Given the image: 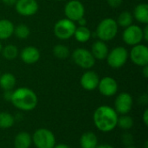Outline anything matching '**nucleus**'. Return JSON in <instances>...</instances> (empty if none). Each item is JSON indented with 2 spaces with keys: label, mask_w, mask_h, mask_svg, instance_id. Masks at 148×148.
Segmentation results:
<instances>
[{
  "label": "nucleus",
  "mask_w": 148,
  "mask_h": 148,
  "mask_svg": "<svg viewBox=\"0 0 148 148\" xmlns=\"http://www.w3.org/2000/svg\"><path fill=\"white\" fill-rule=\"evenodd\" d=\"M31 137L32 144L36 148H53L56 144V139L54 133L45 127L37 128Z\"/></svg>",
  "instance_id": "4"
},
{
  "label": "nucleus",
  "mask_w": 148,
  "mask_h": 148,
  "mask_svg": "<svg viewBox=\"0 0 148 148\" xmlns=\"http://www.w3.org/2000/svg\"><path fill=\"white\" fill-rule=\"evenodd\" d=\"M65 17L76 23L85 15V7L79 0H69L64 6Z\"/></svg>",
  "instance_id": "9"
},
{
  "label": "nucleus",
  "mask_w": 148,
  "mask_h": 148,
  "mask_svg": "<svg viewBox=\"0 0 148 148\" xmlns=\"http://www.w3.org/2000/svg\"><path fill=\"white\" fill-rule=\"evenodd\" d=\"M1 2L7 6H14L16 3V0H1Z\"/></svg>",
  "instance_id": "34"
},
{
  "label": "nucleus",
  "mask_w": 148,
  "mask_h": 148,
  "mask_svg": "<svg viewBox=\"0 0 148 148\" xmlns=\"http://www.w3.org/2000/svg\"><path fill=\"white\" fill-rule=\"evenodd\" d=\"M21 61L28 65H32L36 63L41 57V53L39 49L35 46H26L20 52L18 56Z\"/></svg>",
  "instance_id": "15"
},
{
  "label": "nucleus",
  "mask_w": 148,
  "mask_h": 148,
  "mask_svg": "<svg viewBox=\"0 0 148 148\" xmlns=\"http://www.w3.org/2000/svg\"><path fill=\"white\" fill-rule=\"evenodd\" d=\"M10 102L20 111L30 112L37 107L38 97L31 88L21 87L13 90Z\"/></svg>",
  "instance_id": "2"
},
{
  "label": "nucleus",
  "mask_w": 148,
  "mask_h": 148,
  "mask_svg": "<svg viewBox=\"0 0 148 148\" xmlns=\"http://www.w3.org/2000/svg\"><path fill=\"white\" fill-rule=\"evenodd\" d=\"M14 6L16 11L22 16H32L39 10L36 0H16Z\"/></svg>",
  "instance_id": "13"
},
{
  "label": "nucleus",
  "mask_w": 148,
  "mask_h": 148,
  "mask_svg": "<svg viewBox=\"0 0 148 148\" xmlns=\"http://www.w3.org/2000/svg\"><path fill=\"white\" fill-rule=\"evenodd\" d=\"M16 85V78L11 73H3L0 75V88L3 91L14 90Z\"/></svg>",
  "instance_id": "21"
},
{
  "label": "nucleus",
  "mask_w": 148,
  "mask_h": 148,
  "mask_svg": "<svg viewBox=\"0 0 148 148\" xmlns=\"http://www.w3.org/2000/svg\"><path fill=\"white\" fill-rule=\"evenodd\" d=\"M128 59V50L123 46H117L109 50L106 58L108 65L114 69L122 68L127 62Z\"/></svg>",
  "instance_id": "5"
},
{
  "label": "nucleus",
  "mask_w": 148,
  "mask_h": 148,
  "mask_svg": "<svg viewBox=\"0 0 148 148\" xmlns=\"http://www.w3.org/2000/svg\"><path fill=\"white\" fill-rule=\"evenodd\" d=\"M100 82L99 75L91 69L86 70L80 78V84L86 91H94L97 89Z\"/></svg>",
  "instance_id": "14"
},
{
  "label": "nucleus",
  "mask_w": 148,
  "mask_h": 148,
  "mask_svg": "<svg viewBox=\"0 0 148 148\" xmlns=\"http://www.w3.org/2000/svg\"><path fill=\"white\" fill-rule=\"evenodd\" d=\"M133 140H134V138L132 136L131 134L127 133V131L126 133L123 134V136H122V141L123 143L128 147V146H132V143H133Z\"/></svg>",
  "instance_id": "29"
},
{
  "label": "nucleus",
  "mask_w": 148,
  "mask_h": 148,
  "mask_svg": "<svg viewBox=\"0 0 148 148\" xmlns=\"http://www.w3.org/2000/svg\"><path fill=\"white\" fill-rule=\"evenodd\" d=\"M126 148H137V147H135L134 146H128V147H127Z\"/></svg>",
  "instance_id": "40"
},
{
  "label": "nucleus",
  "mask_w": 148,
  "mask_h": 148,
  "mask_svg": "<svg viewBox=\"0 0 148 148\" xmlns=\"http://www.w3.org/2000/svg\"><path fill=\"white\" fill-rule=\"evenodd\" d=\"M129 59L132 62L139 67H144L148 65V48L147 45L140 43L132 46L130 51H128Z\"/></svg>",
  "instance_id": "10"
},
{
  "label": "nucleus",
  "mask_w": 148,
  "mask_h": 148,
  "mask_svg": "<svg viewBox=\"0 0 148 148\" xmlns=\"http://www.w3.org/2000/svg\"><path fill=\"white\" fill-rule=\"evenodd\" d=\"M142 121H143V123L145 124L146 127L148 126V109L146 108L142 114Z\"/></svg>",
  "instance_id": "32"
},
{
  "label": "nucleus",
  "mask_w": 148,
  "mask_h": 148,
  "mask_svg": "<svg viewBox=\"0 0 148 148\" xmlns=\"http://www.w3.org/2000/svg\"><path fill=\"white\" fill-rule=\"evenodd\" d=\"M76 24L75 22L64 17L58 20L54 25V35L60 40H68L73 37Z\"/></svg>",
  "instance_id": "6"
},
{
  "label": "nucleus",
  "mask_w": 148,
  "mask_h": 148,
  "mask_svg": "<svg viewBox=\"0 0 148 148\" xmlns=\"http://www.w3.org/2000/svg\"><path fill=\"white\" fill-rule=\"evenodd\" d=\"M0 75H1V72H0Z\"/></svg>",
  "instance_id": "42"
},
{
  "label": "nucleus",
  "mask_w": 148,
  "mask_h": 148,
  "mask_svg": "<svg viewBox=\"0 0 148 148\" xmlns=\"http://www.w3.org/2000/svg\"><path fill=\"white\" fill-rule=\"evenodd\" d=\"M54 1H57V2H62V1H64V0H54Z\"/></svg>",
  "instance_id": "41"
},
{
  "label": "nucleus",
  "mask_w": 148,
  "mask_h": 148,
  "mask_svg": "<svg viewBox=\"0 0 148 148\" xmlns=\"http://www.w3.org/2000/svg\"><path fill=\"white\" fill-rule=\"evenodd\" d=\"M73 36L77 42L81 43H85L90 40L92 36V32L87 26H76Z\"/></svg>",
  "instance_id": "22"
},
{
  "label": "nucleus",
  "mask_w": 148,
  "mask_h": 148,
  "mask_svg": "<svg viewBox=\"0 0 148 148\" xmlns=\"http://www.w3.org/2000/svg\"><path fill=\"white\" fill-rule=\"evenodd\" d=\"M142 68V75L145 78H147L148 77V65H146L144 67H141Z\"/></svg>",
  "instance_id": "36"
},
{
  "label": "nucleus",
  "mask_w": 148,
  "mask_h": 148,
  "mask_svg": "<svg viewBox=\"0 0 148 148\" xmlns=\"http://www.w3.org/2000/svg\"><path fill=\"white\" fill-rule=\"evenodd\" d=\"M119 31V26L116 20L112 17L102 19L95 29V36L101 41L105 42L114 40Z\"/></svg>",
  "instance_id": "3"
},
{
  "label": "nucleus",
  "mask_w": 148,
  "mask_h": 148,
  "mask_svg": "<svg viewBox=\"0 0 148 148\" xmlns=\"http://www.w3.org/2000/svg\"><path fill=\"white\" fill-rule=\"evenodd\" d=\"M97 89L105 97H112L118 92L119 86L117 81L111 76H104L100 79Z\"/></svg>",
  "instance_id": "12"
},
{
  "label": "nucleus",
  "mask_w": 148,
  "mask_h": 148,
  "mask_svg": "<svg viewBox=\"0 0 148 148\" xmlns=\"http://www.w3.org/2000/svg\"><path fill=\"white\" fill-rule=\"evenodd\" d=\"M122 40L128 46H134L141 43L143 40L142 28L137 24H131L124 29L122 32Z\"/></svg>",
  "instance_id": "8"
},
{
  "label": "nucleus",
  "mask_w": 148,
  "mask_h": 148,
  "mask_svg": "<svg viewBox=\"0 0 148 148\" xmlns=\"http://www.w3.org/2000/svg\"><path fill=\"white\" fill-rule=\"evenodd\" d=\"M73 62L83 69H91L95 65L96 60L93 56L90 50L85 48H77L72 52Z\"/></svg>",
  "instance_id": "7"
},
{
  "label": "nucleus",
  "mask_w": 148,
  "mask_h": 148,
  "mask_svg": "<svg viewBox=\"0 0 148 148\" xmlns=\"http://www.w3.org/2000/svg\"><path fill=\"white\" fill-rule=\"evenodd\" d=\"M1 55L5 60L12 61V60H15L19 56V50L16 45L7 44L6 46L3 47Z\"/></svg>",
  "instance_id": "23"
},
{
  "label": "nucleus",
  "mask_w": 148,
  "mask_h": 148,
  "mask_svg": "<svg viewBox=\"0 0 148 148\" xmlns=\"http://www.w3.org/2000/svg\"><path fill=\"white\" fill-rule=\"evenodd\" d=\"M14 23L6 18L0 19V41L7 40L13 36L14 33Z\"/></svg>",
  "instance_id": "20"
},
{
  "label": "nucleus",
  "mask_w": 148,
  "mask_h": 148,
  "mask_svg": "<svg viewBox=\"0 0 148 148\" xmlns=\"http://www.w3.org/2000/svg\"><path fill=\"white\" fill-rule=\"evenodd\" d=\"M13 35H15L16 37H17L18 39L23 40V39H26L29 36L30 29H29L28 25H26L24 23H20V24L15 26Z\"/></svg>",
  "instance_id": "28"
},
{
  "label": "nucleus",
  "mask_w": 148,
  "mask_h": 148,
  "mask_svg": "<svg viewBox=\"0 0 148 148\" xmlns=\"http://www.w3.org/2000/svg\"><path fill=\"white\" fill-rule=\"evenodd\" d=\"M108 51H109V49H108L107 42L101 41L99 39L94 42L93 44L91 45L90 52L92 53L95 60H100V61L106 60Z\"/></svg>",
  "instance_id": "16"
},
{
  "label": "nucleus",
  "mask_w": 148,
  "mask_h": 148,
  "mask_svg": "<svg viewBox=\"0 0 148 148\" xmlns=\"http://www.w3.org/2000/svg\"><path fill=\"white\" fill-rule=\"evenodd\" d=\"M142 33H143V40L145 42L148 41V25L146 24L144 28H142Z\"/></svg>",
  "instance_id": "33"
},
{
  "label": "nucleus",
  "mask_w": 148,
  "mask_h": 148,
  "mask_svg": "<svg viewBox=\"0 0 148 148\" xmlns=\"http://www.w3.org/2000/svg\"><path fill=\"white\" fill-rule=\"evenodd\" d=\"M31 145L32 137L29 133L22 131L16 134L13 140L14 148H30Z\"/></svg>",
  "instance_id": "19"
},
{
  "label": "nucleus",
  "mask_w": 148,
  "mask_h": 148,
  "mask_svg": "<svg viewBox=\"0 0 148 148\" xmlns=\"http://www.w3.org/2000/svg\"><path fill=\"white\" fill-rule=\"evenodd\" d=\"M81 148H95L99 145L97 135L91 131L83 133L79 140Z\"/></svg>",
  "instance_id": "18"
},
{
  "label": "nucleus",
  "mask_w": 148,
  "mask_h": 148,
  "mask_svg": "<svg viewBox=\"0 0 148 148\" xmlns=\"http://www.w3.org/2000/svg\"><path fill=\"white\" fill-rule=\"evenodd\" d=\"M134 19L141 24H148V4L147 3H140L137 4L133 11Z\"/></svg>",
  "instance_id": "17"
},
{
  "label": "nucleus",
  "mask_w": 148,
  "mask_h": 148,
  "mask_svg": "<svg viewBox=\"0 0 148 148\" xmlns=\"http://www.w3.org/2000/svg\"><path fill=\"white\" fill-rule=\"evenodd\" d=\"M53 55L58 59H67L70 56V50L68 46L64 44H56L54 46Z\"/></svg>",
  "instance_id": "27"
},
{
  "label": "nucleus",
  "mask_w": 148,
  "mask_h": 148,
  "mask_svg": "<svg viewBox=\"0 0 148 148\" xmlns=\"http://www.w3.org/2000/svg\"><path fill=\"white\" fill-rule=\"evenodd\" d=\"M134 126V121L129 114H121L118 116L117 127L124 131H128L132 129Z\"/></svg>",
  "instance_id": "24"
},
{
  "label": "nucleus",
  "mask_w": 148,
  "mask_h": 148,
  "mask_svg": "<svg viewBox=\"0 0 148 148\" xmlns=\"http://www.w3.org/2000/svg\"><path fill=\"white\" fill-rule=\"evenodd\" d=\"M107 3H108V4L111 8L117 9V8H119L122 4L123 0H107Z\"/></svg>",
  "instance_id": "30"
},
{
  "label": "nucleus",
  "mask_w": 148,
  "mask_h": 148,
  "mask_svg": "<svg viewBox=\"0 0 148 148\" xmlns=\"http://www.w3.org/2000/svg\"><path fill=\"white\" fill-rule=\"evenodd\" d=\"M133 21H134V16L132 12L127 11V10H124L122 11L117 17L116 19V23L118 24L119 27L125 29L128 26H130L131 24H133Z\"/></svg>",
  "instance_id": "25"
},
{
  "label": "nucleus",
  "mask_w": 148,
  "mask_h": 148,
  "mask_svg": "<svg viewBox=\"0 0 148 148\" xmlns=\"http://www.w3.org/2000/svg\"><path fill=\"white\" fill-rule=\"evenodd\" d=\"M12 92H13V90H6V91H3V98H4L5 101H10L11 96H12Z\"/></svg>",
  "instance_id": "31"
},
{
  "label": "nucleus",
  "mask_w": 148,
  "mask_h": 148,
  "mask_svg": "<svg viewBox=\"0 0 148 148\" xmlns=\"http://www.w3.org/2000/svg\"><path fill=\"white\" fill-rule=\"evenodd\" d=\"M118 116L119 114L113 107L101 105L95 110L93 114V122L100 132L109 133L117 127Z\"/></svg>",
  "instance_id": "1"
},
{
  "label": "nucleus",
  "mask_w": 148,
  "mask_h": 148,
  "mask_svg": "<svg viewBox=\"0 0 148 148\" xmlns=\"http://www.w3.org/2000/svg\"><path fill=\"white\" fill-rule=\"evenodd\" d=\"M134 106V98L127 92H121L117 95L114 100V108L119 115L128 114Z\"/></svg>",
  "instance_id": "11"
},
{
  "label": "nucleus",
  "mask_w": 148,
  "mask_h": 148,
  "mask_svg": "<svg viewBox=\"0 0 148 148\" xmlns=\"http://www.w3.org/2000/svg\"><path fill=\"white\" fill-rule=\"evenodd\" d=\"M15 117L9 112H0V129H9L15 124Z\"/></svg>",
  "instance_id": "26"
},
{
  "label": "nucleus",
  "mask_w": 148,
  "mask_h": 148,
  "mask_svg": "<svg viewBox=\"0 0 148 148\" xmlns=\"http://www.w3.org/2000/svg\"><path fill=\"white\" fill-rule=\"evenodd\" d=\"M95 148H114V147H113L110 144H101V145H98Z\"/></svg>",
  "instance_id": "38"
},
{
  "label": "nucleus",
  "mask_w": 148,
  "mask_h": 148,
  "mask_svg": "<svg viewBox=\"0 0 148 148\" xmlns=\"http://www.w3.org/2000/svg\"><path fill=\"white\" fill-rule=\"evenodd\" d=\"M2 49H3V44H2V42H1V41H0V54H1Z\"/></svg>",
  "instance_id": "39"
},
{
  "label": "nucleus",
  "mask_w": 148,
  "mask_h": 148,
  "mask_svg": "<svg viewBox=\"0 0 148 148\" xmlns=\"http://www.w3.org/2000/svg\"><path fill=\"white\" fill-rule=\"evenodd\" d=\"M76 23H78V26H87V20L84 16L80 18Z\"/></svg>",
  "instance_id": "35"
},
{
  "label": "nucleus",
  "mask_w": 148,
  "mask_h": 148,
  "mask_svg": "<svg viewBox=\"0 0 148 148\" xmlns=\"http://www.w3.org/2000/svg\"><path fill=\"white\" fill-rule=\"evenodd\" d=\"M53 148H71L69 145L67 144H63V143H59V144H56L55 147Z\"/></svg>",
  "instance_id": "37"
}]
</instances>
